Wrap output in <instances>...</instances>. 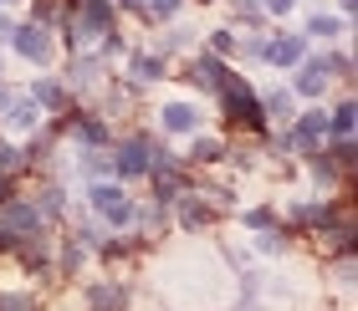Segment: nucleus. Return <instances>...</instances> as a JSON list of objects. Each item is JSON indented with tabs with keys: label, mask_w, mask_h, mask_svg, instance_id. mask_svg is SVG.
I'll use <instances>...</instances> for the list:
<instances>
[{
	"label": "nucleus",
	"mask_w": 358,
	"mask_h": 311,
	"mask_svg": "<svg viewBox=\"0 0 358 311\" xmlns=\"http://www.w3.org/2000/svg\"><path fill=\"white\" fill-rule=\"evenodd\" d=\"M215 97H220V107H225V118H231V128H241V133H266L262 92H256L246 77H225Z\"/></svg>",
	"instance_id": "obj_1"
},
{
	"label": "nucleus",
	"mask_w": 358,
	"mask_h": 311,
	"mask_svg": "<svg viewBox=\"0 0 358 311\" xmlns=\"http://www.w3.org/2000/svg\"><path fill=\"white\" fill-rule=\"evenodd\" d=\"M26 97H31L41 112H67V87H62V82H52V77H36Z\"/></svg>",
	"instance_id": "obj_12"
},
{
	"label": "nucleus",
	"mask_w": 358,
	"mask_h": 311,
	"mask_svg": "<svg viewBox=\"0 0 358 311\" xmlns=\"http://www.w3.org/2000/svg\"><path fill=\"white\" fill-rule=\"evenodd\" d=\"M231 77L225 72V61L220 56H210V52H200V56H189V77L185 82H194L200 92H220V82Z\"/></svg>",
	"instance_id": "obj_7"
},
{
	"label": "nucleus",
	"mask_w": 358,
	"mask_h": 311,
	"mask_svg": "<svg viewBox=\"0 0 358 311\" xmlns=\"http://www.w3.org/2000/svg\"><path fill=\"white\" fill-rule=\"evenodd\" d=\"M103 77H108V56H97V52H77L72 56V87L77 92H92V87H103Z\"/></svg>",
	"instance_id": "obj_4"
},
{
	"label": "nucleus",
	"mask_w": 358,
	"mask_h": 311,
	"mask_svg": "<svg viewBox=\"0 0 358 311\" xmlns=\"http://www.w3.org/2000/svg\"><path fill=\"white\" fill-rule=\"evenodd\" d=\"M241 225H246V230H276V209L271 204H256V209L241 215Z\"/></svg>",
	"instance_id": "obj_20"
},
{
	"label": "nucleus",
	"mask_w": 358,
	"mask_h": 311,
	"mask_svg": "<svg viewBox=\"0 0 358 311\" xmlns=\"http://www.w3.org/2000/svg\"><path fill=\"white\" fill-rule=\"evenodd\" d=\"M118 10H143V0H113Z\"/></svg>",
	"instance_id": "obj_27"
},
{
	"label": "nucleus",
	"mask_w": 358,
	"mask_h": 311,
	"mask_svg": "<svg viewBox=\"0 0 358 311\" xmlns=\"http://www.w3.org/2000/svg\"><path fill=\"white\" fill-rule=\"evenodd\" d=\"M338 6H343V10H353V6H358V0H338Z\"/></svg>",
	"instance_id": "obj_28"
},
{
	"label": "nucleus",
	"mask_w": 358,
	"mask_h": 311,
	"mask_svg": "<svg viewBox=\"0 0 358 311\" xmlns=\"http://www.w3.org/2000/svg\"><path fill=\"white\" fill-rule=\"evenodd\" d=\"M0 118H6V128L10 133H36V128L46 123V112L31 103V97H10V107L0 112Z\"/></svg>",
	"instance_id": "obj_8"
},
{
	"label": "nucleus",
	"mask_w": 358,
	"mask_h": 311,
	"mask_svg": "<svg viewBox=\"0 0 358 311\" xmlns=\"http://www.w3.org/2000/svg\"><path fill=\"white\" fill-rule=\"evenodd\" d=\"M87 306H92V311H123V306H128V286H123V281H97V286L87 291Z\"/></svg>",
	"instance_id": "obj_13"
},
{
	"label": "nucleus",
	"mask_w": 358,
	"mask_h": 311,
	"mask_svg": "<svg viewBox=\"0 0 358 311\" xmlns=\"http://www.w3.org/2000/svg\"><path fill=\"white\" fill-rule=\"evenodd\" d=\"M231 52H236V31H210V56L225 61Z\"/></svg>",
	"instance_id": "obj_23"
},
{
	"label": "nucleus",
	"mask_w": 358,
	"mask_h": 311,
	"mask_svg": "<svg viewBox=\"0 0 358 311\" xmlns=\"http://www.w3.org/2000/svg\"><path fill=\"white\" fill-rule=\"evenodd\" d=\"M307 56V36H266V61L271 67H297V61Z\"/></svg>",
	"instance_id": "obj_9"
},
{
	"label": "nucleus",
	"mask_w": 358,
	"mask_h": 311,
	"mask_svg": "<svg viewBox=\"0 0 358 311\" xmlns=\"http://www.w3.org/2000/svg\"><path fill=\"white\" fill-rule=\"evenodd\" d=\"M297 0H262V15H292Z\"/></svg>",
	"instance_id": "obj_25"
},
{
	"label": "nucleus",
	"mask_w": 358,
	"mask_h": 311,
	"mask_svg": "<svg viewBox=\"0 0 358 311\" xmlns=\"http://www.w3.org/2000/svg\"><path fill=\"white\" fill-rule=\"evenodd\" d=\"M10 31H15V21H10L6 10H0V41H10Z\"/></svg>",
	"instance_id": "obj_26"
},
{
	"label": "nucleus",
	"mask_w": 358,
	"mask_h": 311,
	"mask_svg": "<svg viewBox=\"0 0 358 311\" xmlns=\"http://www.w3.org/2000/svg\"><path fill=\"white\" fill-rule=\"evenodd\" d=\"M262 112H266V123L292 128V118H297V103H292V92H266V97H262Z\"/></svg>",
	"instance_id": "obj_15"
},
{
	"label": "nucleus",
	"mask_w": 358,
	"mask_h": 311,
	"mask_svg": "<svg viewBox=\"0 0 358 311\" xmlns=\"http://www.w3.org/2000/svg\"><path fill=\"white\" fill-rule=\"evenodd\" d=\"M87 199H92L97 220H103L108 230H128V225L138 220V204L128 199V189H123V184H108V179H97V184L87 189Z\"/></svg>",
	"instance_id": "obj_2"
},
{
	"label": "nucleus",
	"mask_w": 358,
	"mask_h": 311,
	"mask_svg": "<svg viewBox=\"0 0 358 311\" xmlns=\"http://www.w3.org/2000/svg\"><path fill=\"white\" fill-rule=\"evenodd\" d=\"M31 204L41 209V220H62V215H67V194H62L57 184H41L36 194H31Z\"/></svg>",
	"instance_id": "obj_16"
},
{
	"label": "nucleus",
	"mask_w": 358,
	"mask_h": 311,
	"mask_svg": "<svg viewBox=\"0 0 358 311\" xmlns=\"http://www.w3.org/2000/svg\"><path fill=\"white\" fill-rule=\"evenodd\" d=\"M10 46H15V52H21V56L31 61V67H46V61L57 56L52 31H46V26H36V21H21V26H15V31H10Z\"/></svg>",
	"instance_id": "obj_3"
},
{
	"label": "nucleus",
	"mask_w": 358,
	"mask_h": 311,
	"mask_svg": "<svg viewBox=\"0 0 358 311\" xmlns=\"http://www.w3.org/2000/svg\"><path fill=\"white\" fill-rule=\"evenodd\" d=\"M143 10H149L154 21H174V15L185 10V0H143Z\"/></svg>",
	"instance_id": "obj_22"
},
{
	"label": "nucleus",
	"mask_w": 358,
	"mask_h": 311,
	"mask_svg": "<svg viewBox=\"0 0 358 311\" xmlns=\"http://www.w3.org/2000/svg\"><path fill=\"white\" fill-rule=\"evenodd\" d=\"M333 82V72H328V56H302L297 61V97H322V87Z\"/></svg>",
	"instance_id": "obj_5"
},
{
	"label": "nucleus",
	"mask_w": 358,
	"mask_h": 311,
	"mask_svg": "<svg viewBox=\"0 0 358 311\" xmlns=\"http://www.w3.org/2000/svg\"><path fill=\"white\" fill-rule=\"evenodd\" d=\"M159 128L174 133V138L200 133V107H194V103H164V107H159Z\"/></svg>",
	"instance_id": "obj_6"
},
{
	"label": "nucleus",
	"mask_w": 358,
	"mask_h": 311,
	"mask_svg": "<svg viewBox=\"0 0 358 311\" xmlns=\"http://www.w3.org/2000/svg\"><path fill=\"white\" fill-rule=\"evenodd\" d=\"M169 72V61L159 56V52H138V56H128V77L138 82V87H154V82H164Z\"/></svg>",
	"instance_id": "obj_11"
},
{
	"label": "nucleus",
	"mask_w": 358,
	"mask_h": 311,
	"mask_svg": "<svg viewBox=\"0 0 358 311\" xmlns=\"http://www.w3.org/2000/svg\"><path fill=\"white\" fill-rule=\"evenodd\" d=\"M307 36H322V41H338L343 36V21H338V15H307Z\"/></svg>",
	"instance_id": "obj_19"
},
{
	"label": "nucleus",
	"mask_w": 358,
	"mask_h": 311,
	"mask_svg": "<svg viewBox=\"0 0 358 311\" xmlns=\"http://www.w3.org/2000/svg\"><path fill=\"white\" fill-rule=\"evenodd\" d=\"M220 158H231V149H225V138H200V133H194V143H189V158H185V169H215Z\"/></svg>",
	"instance_id": "obj_10"
},
{
	"label": "nucleus",
	"mask_w": 358,
	"mask_h": 311,
	"mask_svg": "<svg viewBox=\"0 0 358 311\" xmlns=\"http://www.w3.org/2000/svg\"><path fill=\"white\" fill-rule=\"evenodd\" d=\"M307 174H313V184H322V189L343 179V169L328 158V149H313V153H307ZM343 184H348V179H343Z\"/></svg>",
	"instance_id": "obj_14"
},
{
	"label": "nucleus",
	"mask_w": 358,
	"mask_h": 311,
	"mask_svg": "<svg viewBox=\"0 0 358 311\" xmlns=\"http://www.w3.org/2000/svg\"><path fill=\"white\" fill-rule=\"evenodd\" d=\"M0 72H6V67H0Z\"/></svg>",
	"instance_id": "obj_29"
},
{
	"label": "nucleus",
	"mask_w": 358,
	"mask_h": 311,
	"mask_svg": "<svg viewBox=\"0 0 358 311\" xmlns=\"http://www.w3.org/2000/svg\"><path fill=\"white\" fill-rule=\"evenodd\" d=\"M353 118H358V112H353V97H343V103L328 112V138H338V143L353 138Z\"/></svg>",
	"instance_id": "obj_17"
},
{
	"label": "nucleus",
	"mask_w": 358,
	"mask_h": 311,
	"mask_svg": "<svg viewBox=\"0 0 358 311\" xmlns=\"http://www.w3.org/2000/svg\"><path fill=\"white\" fill-rule=\"evenodd\" d=\"M0 311H36V291H0Z\"/></svg>",
	"instance_id": "obj_21"
},
{
	"label": "nucleus",
	"mask_w": 358,
	"mask_h": 311,
	"mask_svg": "<svg viewBox=\"0 0 358 311\" xmlns=\"http://www.w3.org/2000/svg\"><path fill=\"white\" fill-rule=\"evenodd\" d=\"M67 10H72L67 0H36V6H31V21H36V26H46V31H52V26L62 31V21H67Z\"/></svg>",
	"instance_id": "obj_18"
},
{
	"label": "nucleus",
	"mask_w": 358,
	"mask_h": 311,
	"mask_svg": "<svg viewBox=\"0 0 358 311\" xmlns=\"http://www.w3.org/2000/svg\"><path fill=\"white\" fill-rule=\"evenodd\" d=\"M241 52H246L251 61H266V36H256V31H251V36L241 41Z\"/></svg>",
	"instance_id": "obj_24"
}]
</instances>
